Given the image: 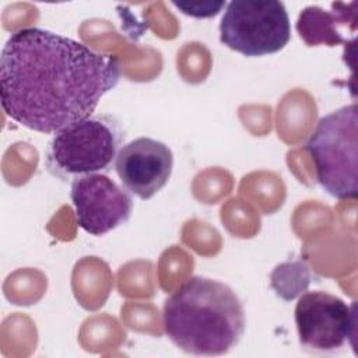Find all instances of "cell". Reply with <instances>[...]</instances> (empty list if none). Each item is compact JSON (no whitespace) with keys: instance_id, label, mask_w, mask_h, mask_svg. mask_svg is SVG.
I'll return each mask as SVG.
<instances>
[{"instance_id":"obj_8","label":"cell","mask_w":358,"mask_h":358,"mask_svg":"<svg viewBox=\"0 0 358 358\" xmlns=\"http://www.w3.org/2000/svg\"><path fill=\"white\" fill-rule=\"evenodd\" d=\"M172 168L171 148L150 137H138L122 145L115 161L123 187L143 200L151 199L168 183Z\"/></svg>"},{"instance_id":"obj_10","label":"cell","mask_w":358,"mask_h":358,"mask_svg":"<svg viewBox=\"0 0 358 358\" xmlns=\"http://www.w3.org/2000/svg\"><path fill=\"white\" fill-rule=\"evenodd\" d=\"M271 288L284 301H291L305 292L310 284V271L302 260L278 264L271 273Z\"/></svg>"},{"instance_id":"obj_2","label":"cell","mask_w":358,"mask_h":358,"mask_svg":"<svg viewBox=\"0 0 358 358\" xmlns=\"http://www.w3.org/2000/svg\"><path fill=\"white\" fill-rule=\"evenodd\" d=\"M168 338L192 355H224L242 338L246 319L242 301L227 284L192 277L164 303Z\"/></svg>"},{"instance_id":"obj_1","label":"cell","mask_w":358,"mask_h":358,"mask_svg":"<svg viewBox=\"0 0 358 358\" xmlns=\"http://www.w3.org/2000/svg\"><path fill=\"white\" fill-rule=\"evenodd\" d=\"M120 76L112 55L45 28H20L1 50V106L18 124L56 134L92 116Z\"/></svg>"},{"instance_id":"obj_7","label":"cell","mask_w":358,"mask_h":358,"mask_svg":"<svg viewBox=\"0 0 358 358\" xmlns=\"http://www.w3.org/2000/svg\"><path fill=\"white\" fill-rule=\"evenodd\" d=\"M70 197L78 227L94 236L124 224L133 213L131 193L103 173L73 179Z\"/></svg>"},{"instance_id":"obj_9","label":"cell","mask_w":358,"mask_h":358,"mask_svg":"<svg viewBox=\"0 0 358 358\" xmlns=\"http://www.w3.org/2000/svg\"><path fill=\"white\" fill-rule=\"evenodd\" d=\"M336 11L329 13L319 7L305 8L296 24V29L309 45L327 43L330 46L343 42V38L336 28V21L347 20V11H337L336 4H331Z\"/></svg>"},{"instance_id":"obj_4","label":"cell","mask_w":358,"mask_h":358,"mask_svg":"<svg viewBox=\"0 0 358 358\" xmlns=\"http://www.w3.org/2000/svg\"><path fill=\"white\" fill-rule=\"evenodd\" d=\"M123 141L119 122L109 115H92L57 131L46 150L48 171L63 180L106 173L115 165Z\"/></svg>"},{"instance_id":"obj_3","label":"cell","mask_w":358,"mask_h":358,"mask_svg":"<svg viewBox=\"0 0 358 358\" xmlns=\"http://www.w3.org/2000/svg\"><path fill=\"white\" fill-rule=\"evenodd\" d=\"M319 185L334 199L355 200L358 193V106H341L323 116L305 145Z\"/></svg>"},{"instance_id":"obj_6","label":"cell","mask_w":358,"mask_h":358,"mask_svg":"<svg viewBox=\"0 0 358 358\" xmlns=\"http://www.w3.org/2000/svg\"><path fill=\"white\" fill-rule=\"evenodd\" d=\"M295 324L306 351L334 354L355 333L354 303L324 291L303 292L295 305Z\"/></svg>"},{"instance_id":"obj_5","label":"cell","mask_w":358,"mask_h":358,"mask_svg":"<svg viewBox=\"0 0 358 358\" xmlns=\"http://www.w3.org/2000/svg\"><path fill=\"white\" fill-rule=\"evenodd\" d=\"M291 39L287 8L278 0H234L220 22V42L248 57L282 50Z\"/></svg>"},{"instance_id":"obj_11","label":"cell","mask_w":358,"mask_h":358,"mask_svg":"<svg viewBox=\"0 0 358 358\" xmlns=\"http://www.w3.org/2000/svg\"><path fill=\"white\" fill-rule=\"evenodd\" d=\"M172 4L183 14L194 18L214 17L221 11L222 7L227 6L225 1H172Z\"/></svg>"}]
</instances>
